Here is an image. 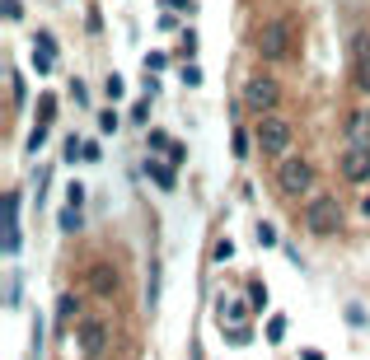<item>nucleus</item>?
Returning <instances> with one entry per match:
<instances>
[{
    "instance_id": "nucleus-1",
    "label": "nucleus",
    "mask_w": 370,
    "mask_h": 360,
    "mask_svg": "<svg viewBox=\"0 0 370 360\" xmlns=\"http://www.w3.org/2000/svg\"><path fill=\"white\" fill-rule=\"evenodd\" d=\"M291 141H295V122H291V117H281V112L258 117V127H253V145H258L263 159H286V154H291Z\"/></svg>"
},
{
    "instance_id": "nucleus-2",
    "label": "nucleus",
    "mask_w": 370,
    "mask_h": 360,
    "mask_svg": "<svg viewBox=\"0 0 370 360\" xmlns=\"http://www.w3.org/2000/svg\"><path fill=\"white\" fill-rule=\"evenodd\" d=\"M253 47H258V56H267V61H286L295 51V28L286 14H272V19H263V24L253 28Z\"/></svg>"
},
{
    "instance_id": "nucleus-3",
    "label": "nucleus",
    "mask_w": 370,
    "mask_h": 360,
    "mask_svg": "<svg viewBox=\"0 0 370 360\" xmlns=\"http://www.w3.org/2000/svg\"><path fill=\"white\" fill-rule=\"evenodd\" d=\"M314 164L305 159V154H286L281 164H277V187H281V197H305V192H314Z\"/></svg>"
},
{
    "instance_id": "nucleus-4",
    "label": "nucleus",
    "mask_w": 370,
    "mask_h": 360,
    "mask_svg": "<svg viewBox=\"0 0 370 360\" xmlns=\"http://www.w3.org/2000/svg\"><path fill=\"white\" fill-rule=\"evenodd\" d=\"M305 230L319 234V239H333V234L343 230V206H338V197H314V202L305 206Z\"/></svg>"
},
{
    "instance_id": "nucleus-5",
    "label": "nucleus",
    "mask_w": 370,
    "mask_h": 360,
    "mask_svg": "<svg viewBox=\"0 0 370 360\" xmlns=\"http://www.w3.org/2000/svg\"><path fill=\"white\" fill-rule=\"evenodd\" d=\"M277 99H281V84H277L272 75H253L248 84H244V103H248L258 117L277 112Z\"/></svg>"
},
{
    "instance_id": "nucleus-6",
    "label": "nucleus",
    "mask_w": 370,
    "mask_h": 360,
    "mask_svg": "<svg viewBox=\"0 0 370 360\" xmlns=\"http://www.w3.org/2000/svg\"><path fill=\"white\" fill-rule=\"evenodd\" d=\"M76 337H80V356L84 360H99L108 351V323L104 318H94V313L76 323Z\"/></svg>"
},
{
    "instance_id": "nucleus-7",
    "label": "nucleus",
    "mask_w": 370,
    "mask_h": 360,
    "mask_svg": "<svg viewBox=\"0 0 370 360\" xmlns=\"http://www.w3.org/2000/svg\"><path fill=\"white\" fill-rule=\"evenodd\" d=\"M338 173L347 182H370V145H347L338 159Z\"/></svg>"
},
{
    "instance_id": "nucleus-8",
    "label": "nucleus",
    "mask_w": 370,
    "mask_h": 360,
    "mask_svg": "<svg viewBox=\"0 0 370 360\" xmlns=\"http://www.w3.org/2000/svg\"><path fill=\"white\" fill-rule=\"evenodd\" d=\"M351 75H356V89L370 94V33H356V51H351Z\"/></svg>"
},
{
    "instance_id": "nucleus-9",
    "label": "nucleus",
    "mask_w": 370,
    "mask_h": 360,
    "mask_svg": "<svg viewBox=\"0 0 370 360\" xmlns=\"http://www.w3.org/2000/svg\"><path fill=\"white\" fill-rule=\"evenodd\" d=\"M343 131H347V145H370V108H351Z\"/></svg>"
},
{
    "instance_id": "nucleus-10",
    "label": "nucleus",
    "mask_w": 370,
    "mask_h": 360,
    "mask_svg": "<svg viewBox=\"0 0 370 360\" xmlns=\"http://www.w3.org/2000/svg\"><path fill=\"white\" fill-rule=\"evenodd\" d=\"M89 285H94V295H117V272H113V267H108V262H94V267H89Z\"/></svg>"
},
{
    "instance_id": "nucleus-11",
    "label": "nucleus",
    "mask_w": 370,
    "mask_h": 360,
    "mask_svg": "<svg viewBox=\"0 0 370 360\" xmlns=\"http://www.w3.org/2000/svg\"><path fill=\"white\" fill-rule=\"evenodd\" d=\"M52 56H56V38L52 33H38V43H33V66H38V75L52 71Z\"/></svg>"
},
{
    "instance_id": "nucleus-12",
    "label": "nucleus",
    "mask_w": 370,
    "mask_h": 360,
    "mask_svg": "<svg viewBox=\"0 0 370 360\" xmlns=\"http://www.w3.org/2000/svg\"><path fill=\"white\" fill-rule=\"evenodd\" d=\"M56 318H61V323L80 318V300H76V295H61V300H56Z\"/></svg>"
},
{
    "instance_id": "nucleus-13",
    "label": "nucleus",
    "mask_w": 370,
    "mask_h": 360,
    "mask_svg": "<svg viewBox=\"0 0 370 360\" xmlns=\"http://www.w3.org/2000/svg\"><path fill=\"white\" fill-rule=\"evenodd\" d=\"M150 173H155V182L164 187V192H174V182H178V178H174V169H169V164H159V159H150Z\"/></svg>"
},
{
    "instance_id": "nucleus-14",
    "label": "nucleus",
    "mask_w": 370,
    "mask_h": 360,
    "mask_svg": "<svg viewBox=\"0 0 370 360\" xmlns=\"http://www.w3.org/2000/svg\"><path fill=\"white\" fill-rule=\"evenodd\" d=\"M56 117V94H43V103H38V127H52Z\"/></svg>"
},
{
    "instance_id": "nucleus-15",
    "label": "nucleus",
    "mask_w": 370,
    "mask_h": 360,
    "mask_svg": "<svg viewBox=\"0 0 370 360\" xmlns=\"http://www.w3.org/2000/svg\"><path fill=\"white\" fill-rule=\"evenodd\" d=\"M61 230H66V234L80 230V206H66V211H61Z\"/></svg>"
},
{
    "instance_id": "nucleus-16",
    "label": "nucleus",
    "mask_w": 370,
    "mask_h": 360,
    "mask_svg": "<svg viewBox=\"0 0 370 360\" xmlns=\"http://www.w3.org/2000/svg\"><path fill=\"white\" fill-rule=\"evenodd\" d=\"M248 304H253V309H267V285H263V281L248 285Z\"/></svg>"
},
{
    "instance_id": "nucleus-17",
    "label": "nucleus",
    "mask_w": 370,
    "mask_h": 360,
    "mask_svg": "<svg viewBox=\"0 0 370 360\" xmlns=\"http://www.w3.org/2000/svg\"><path fill=\"white\" fill-rule=\"evenodd\" d=\"M258 243H263V248H272V243H277V225H258Z\"/></svg>"
},
{
    "instance_id": "nucleus-18",
    "label": "nucleus",
    "mask_w": 370,
    "mask_h": 360,
    "mask_svg": "<svg viewBox=\"0 0 370 360\" xmlns=\"http://www.w3.org/2000/svg\"><path fill=\"white\" fill-rule=\"evenodd\" d=\"M281 337H286V318H272L267 323V341H281Z\"/></svg>"
},
{
    "instance_id": "nucleus-19",
    "label": "nucleus",
    "mask_w": 370,
    "mask_h": 360,
    "mask_svg": "<svg viewBox=\"0 0 370 360\" xmlns=\"http://www.w3.org/2000/svg\"><path fill=\"white\" fill-rule=\"evenodd\" d=\"M99 131L113 136V131H117V112H99Z\"/></svg>"
},
{
    "instance_id": "nucleus-20",
    "label": "nucleus",
    "mask_w": 370,
    "mask_h": 360,
    "mask_svg": "<svg viewBox=\"0 0 370 360\" xmlns=\"http://www.w3.org/2000/svg\"><path fill=\"white\" fill-rule=\"evenodd\" d=\"M104 89H108V99H122V94H127V89H122V75H108Z\"/></svg>"
},
{
    "instance_id": "nucleus-21",
    "label": "nucleus",
    "mask_w": 370,
    "mask_h": 360,
    "mask_svg": "<svg viewBox=\"0 0 370 360\" xmlns=\"http://www.w3.org/2000/svg\"><path fill=\"white\" fill-rule=\"evenodd\" d=\"M47 131H52V127H33V136H28V150H43V141H47Z\"/></svg>"
},
{
    "instance_id": "nucleus-22",
    "label": "nucleus",
    "mask_w": 370,
    "mask_h": 360,
    "mask_svg": "<svg viewBox=\"0 0 370 360\" xmlns=\"http://www.w3.org/2000/svg\"><path fill=\"white\" fill-rule=\"evenodd\" d=\"M5 19H10V24L24 19V5H19V0H5Z\"/></svg>"
},
{
    "instance_id": "nucleus-23",
    "label": "nucleus",
    "mask_w": 370,
    "mask_h": 360,
    "mask_svg": "<svg viewBox=\"0 0 370 360\" xmlns=\"http://www.w3.org/2000/svg\"><path fill=\"white\" fill-rule=\"evenodd\" d=\"M183 84L187 89H197V84H202V71H197V66H183Z\"/></svg>"
},
{
    "instance_id": "nucleus-24",
    "label": "nucleus",
    "mask_w": 370,
    "mask_h": 360,
    "mask_svg": "<svg viewBox=\"0 0 370 360\" xmlns=\"http://www.w3.org/2000/svg\"><path fill=\"white\" fill-rule=\"evenodd\" d=\"M10 99H14V108H19V103H24V80H19V75L10 80Z\"/></svg>"
},
{
    "instance_id": "nucleus-25",
    "label": "nucleus",
    "mask_w": 370,
    "mask_h": 360,
    "mask_svg": "<svg viewBox=\"0 0 370 360\" xmlns=\"http://www.w3.org/2000/svg\"><path fill=\"white\" fill-rule=\"evenodd\" d=\"M155 71H164V56H159V51H150V56H146V75H155Z\"/></svg>"
},
{
    "instance_id": "nucleus-26",
    "label": "nucleus",
    "mask_w": 370,
    "mask_h": 360,
    "mask_svg": "<svg viewBox=\"0 0 370 360\" xmlns=\"http://www.w3.org/2000/svg\"><path fill=\"white\" fill-rule=\"evenodd\" d=\"M216 257H220V262H230V257H235V243H230V239H220V243H216Z\"/></svg>"
},
{
    "instance_id": "nucleus-27",
    "label": "nucleus",
    "mask_w": 370,
    "mask_h": 360,
    "mask_svg": "<svg viewBox=\"0 0 370 360\" xmlns=\"http://www.w3.org/2000/svg\"><path fill=\"white\" fill-rule=\"evenodd\" d=\"M169 10H192V0H164Z\"/></svg>"
},
{
    "instance_id": "nucleus-28",
    "label": "nucleus",
    "mask_w": 370,
    "mask_h": 360,
    "mask_svg": "<svg viewBox=\"0 0 370 360\" xmlns=\"http://www.w3.org/2000/svg\"><path fill=\"white\" fill-rule=\"evenodd\" d=\"M305 360H323V356H319V351H305Z\"/></svg>"
},
{
    "instance_id": "nucleus-29",
    "label": "nucleus",
    "mask_w": 370,
    "mask_h": 360,
    "mask_svg": "<svg viewBox=\"0 0 370 360\" xmlns=\"http://www.w3.org/2000/svg\"><path fill=\"white\" fill-rule=\"evenodd\" d=\"M361 215H370V197H366V202H361Z\"/></svg>"
}]
</instances>
